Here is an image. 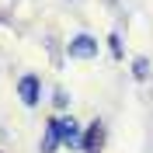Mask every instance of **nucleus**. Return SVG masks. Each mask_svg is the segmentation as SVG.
<instances>
[{
  "mask_svg": "<svg viewBox=\"0 0 153 153\" xmlns=\"http://www.w3.org/2000/svg\"><path fill=\"white\" fill-rule=\"evenodd\" d=\"M101 136H105V129L94 122L91 129H87V136H84V143H80V146H84L87 153H97V150H101Z\"/></svg>",
  "mask_w": 153,
  "mask_h": 153,
  "instance_id": "3",
  "label": "nucleus"
},
{
  "mask_svg": "<svg viewBox=\"0 0 153 153\" xmlns=\"http://www.w3.org/2000/svg\"><path fill=\"white\" fill-rule=\"evenodd\" d=\"M18 91H21V101L25 105H38V80L35 76H25L18 84Z\"/></svg>",
  "mask_w": 153,
  "mask_h": 153,
  "instance_id": "2",
  "label": "nucleus"
},
{
  "mask_svg": "<svg viewBox=\"0 0 153 153\" xmlns=\"http://www.w3.org/2000/svg\"><path fill=\"white\" fill-rule=\"evenodd\" d=\"M56 143H59V122L52 118V122H49V132H45V143H42V153H52Z\"/></svg>",
  "mask_w": 153,
  "mask_h": 153,
  "instance_id": "5",
  "label": "nucleus"
},
{
  "mask_svg": "<svg viewBox=\"0 0 153 153\" xmlns=\"http://www.w3.org/2000/svg\"><path fill=\"white\" fill-rule=\"evenodd\" d=\"M97 52V42L91 35H76L73 42H70V56H80V59H87V56H94Z\"/></svg>",
  "mask_w": 153,
  "mask_h": 153,
  "instance_id": "1",
  "label": "nucleus"
},
{
  "mask_svg": "<svg viewBox=\"0 0 153 153\" xmlns=\"http://www.w3.org/2000/svg\"><path fill=\"white\" fill-rule=\"evenodd\" d=\"M59 132H63V143H70V146L84 143V139H80V129L73 125V118H63V122H59Z\"/></svg>",
  "mask_w": 153,
  "mask_h": 153,
  "instance_id": "4",
  "label": "nucleus"
}]
</instances>
